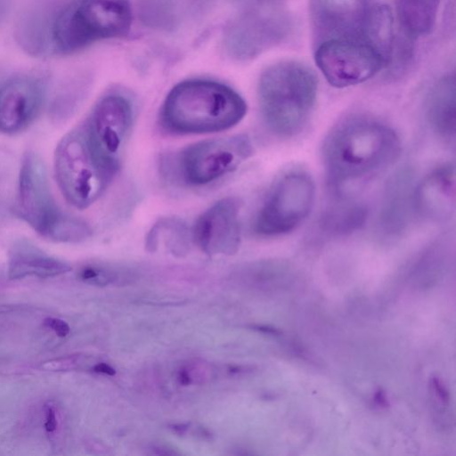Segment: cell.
Segmentation results:
<instances>
[{"label":"cell","instance_id":"6da1fadb","mask_svg":"<svg viewBox=\"0 0 456 456\" xmlns=\"http://www.w3.org/2000/svg\"><path fill=\"white\" fill-rule=\"evenodd\" d=\"M401 143L396 132L373 118L355 116L337 124L322 145V159L331 190L340 194L396 160Z\"/></svg>","mask_w":456,"mask_h":456},{"label":"cell","instance_id":"7a4b0ae2","mask_svg":"<svg viewBox=\"0 0 456 456\" xmlns=\"http://www.w3.org/2000/svg\"><path fill=\"white\" fill-rule=\"evenodd\" d=\"M246 112L245 101L228 86L209 79H190L168 93L159 121L168 133L206 134L232 127Z\"/></svg>","mask_w":456,"mask_h":456},{"label":"cell","instance_id":"3957f363","mask_svg":"<svg viewBox=\"0 0 456 456\" xmlns=\"http://www.w3.org/2000/svg\"><path fill=\"white\" fill-rule=\"evenodd\" d=\"M132 23L129 0H52L49 52L71 54L95 43L120 37Z\"/></svg>","mask_w":456,"mask_h":456},{"label":"cell","instance_id":"277c9868","mask_svg":"<svg viewBox=\"0 0 456 456\" xmlns=\"http://www.w3.org/2000/svg\"><path fill=\"white\" fill-rule=\"evenodd\" d=\"M317 92L316 75L305 64L284 61L269 66L257 89L265 123L279 136L298 134L311 116Z\"/></svg>","mask_w":456,"mask_h":456},{"label":"cell","instance_id":"5b68a950","mask_svg":"<svg viewBox=\"0 0 456 456\" xmlns=\"http://www.w3.org/2000/svg\"><path fill=\"white\" fill-rule=\"evenodd\" d=\"M315 45L327 40L362 42L385 57L393 48V17L376 0H310Z\"/></svg>","mask_w":456,"mask_h":456},{"label":"cell","instance_id":"8992f818","mask_svg":"<svg viewBox=\"0 0 456 456\" xmlns=\"http://www.w3.org/2000/svg\"><path fill=\"white\" fill-rule=\"evenodd\" d=\"M15 208L20 218L48 240L71 243L91 235L85 221L62 212L56 205L45 164L34 151H28L21 160Z\"/></svg>","mask_w":456,"mask_h":456},{"label":"cell","instance_id":"52a82bcc","mask_svg":"<svg viewBox=\"0 0 456 456\" xmlns=\"http://www.w3.org/2000/svg\"><path fill=\"white\" fill-rule=\"evenodd\" d=\"M235 13L227 23L223 45L227 54L248 61L282 42L291 29L286 0H233Z\"/></svg>","mask_w":456,"mask_h":456},{"label":"cell","instance_id":"ba28073f","mask_svg":"<svg viewBox=\"0 0 456 456\" xmlns=\"http://www.w3.org/2000/svg\"><path fill=\"white\" fill-rule=\"evenodd\" d=\"M54 175L65 200L79 209L94 204L115 175L95 156L85 130L69 132L59 142Z\"/></svg>","mask_w":456,"mask_h":456},{"label":"cell","instance_id":"9c48e42d","mask_svg":"<svg viewBox=\"0 0 456 456\" xmlns=\"http://www.w3.org/2000/svg\"><path fill=\"white\" fill-rule=\"evenodd\" d=\"M252 153L251 142L245 134L202 141L176 155L175 170L186 184L206 185L238 168Z\"/></svg>","mask_w":456,"mask_h":456},{"label":"cell","instance_id":"30bf717a","mask_svg":"<svg viewBox=\"0 0 456 456\" xmlns=\"http://www.w3.org/2000/svg\"><path fill=\"white\" fill-rule=\"evenodd\" d=\"M314 200V184L303 171L282 175L261 207L255 232L262 236H279L297 229L310 214Z\"/></svg>","mask_w":456,"mask_h":456},{"label":"cell","instance_id":"8fae6325","mask_svg":"<svg viewBox=\"0 0 456 456\" xmlns=\"http://www.w3.org/2000/svg\"><path fill=\"white\" fill-rule=\"evenodd\" d=\"M134 107L124 94L111 93L94 105L86 126L92 150L100 162L116 174L134 123Z\"/></svg>","mask_w":456,"mask_h":456},{"label":"cell","instance_id":"7c38bea8","mask_svg":"<svg viewBox=\"0 0 456 456\" xmlns=\"http://www.w3.org/2000/svg\"><path fill=\"white\" fill-rule=\"evenodd\" d=\"M314 59L326 80L338 88L365 82L388 63L370 45L345 40H327L316 45Z\"/></svg>","mask_w":456,"mask_h":456},{"label":"cell","instance_id":"4fadbf2b","mask_svg":"<svg viewBox=\"0 0 456 456\" xmlns=\"http://www.w3.org/2000/svg\"><path fill=\"white\" fill-rule=\"evenodd\" d=\"M240 202L228 197L205 210L196 220L191 235L195 244L208 255H232L240 246Z\"/></svg>","mask_w":456,"mask_h":456},{"label":"cell","instance_id":"5bb4252c","mask_svg":"<svg viewBox=\"0 0 456 456\" xmlns=\"http://www.w3.org/2000/svg\"><path fill=\"white\" fill-rule=\"evenodd\" d=\"M45 100V87L37 77L18 76L0 86V131L16 134L38 116Z\"/></svg>","mask_w":456,"mask_h":456},{"label":"cell","instance_id":"9a60e30c","mask_svg":"<svg viewBox=\"0 0 456 456\" xmlns=\"http://www.w3.org/2000/svg\"><path fill=\"white\" fill-rule=\"evenodd\" d=\"M414 172L403 167L387 180L379 216V229L388 238L403 235L408 229L415 210Z\"/></svg>","mask_w":456,"mask_h":456},{"label":"cell","instance_id":"2e32d148","mask_svg":"<svg viewBox=\"0 0 456 456\" xmlns=\"http://www.w3.org/2000/svg\"><path fill=\"white\" fill-rule=\"evenodd\" d=\"M455 206V168L444 164L428 174L416 185V214L431 219L444 220L453 212Z\"/></svg>","mask_w":456,"mask_h":456},{"label":"cell","instance_id":"e0dca14e","mask_svg":"<svg viewBox=\"0 0 456 456\" xmlns=\"http://www.w3.org/2000/svg\"><path fill=\"white\" fill-rule=\"evenodd\" d=\"M216 0H141L140 14L150 28L174 31L203 14Z\"/></svg>","mask_w":456,"mask_h":456},{"label":"cell","instance_id":"ac0fdd59","mask_svg":"<svg viewBox=\"0 0 456 456\" xmlns=\"http://www.w3.org/2000/svg\"><path fill=\"white\" fill-rule=\"evenodd\" d=\"M427 118L442 138L454 139L456 131V85L454 75L439 79L428 94Z\"/></svg>","mask_w":456,"mask_h":456},{"label":"cell","instance_id":"d6986e66","mask_svg":"<svg viewBox=\"0 0 456 456\" xmlns=\"http://www.w3.org/2000/svg\"><path fill=\"white\" fill-rule=\"evenodd\" d=\"M69 269L65 263L44 254L27 241H20L13 247L10 261V274L12 277L28 274L51 276Z\"/></svg>","mask_w":456,"mask_h":456},{"label":"cell","instance_id":"ffe728a7","mask_svg":"<svg viewBox=\"0 0 456 456\" xmlns=\"http://www.w3.org/2000/svg\"><path fill=\"white\" fill-rule=\"evenodd\" d=\"M403 30L411 37L431 32L436 23L440 0H394Z\"/></svg>","mask_w":456,"mask_h":456},{"label":"cell","instance_id":"44dd1931","mask_svg":"<svg viewBox=\"0 0 456 456\" xmlns=\"http://www.w3.org/2000/svg\"><path fill=\"white\" fill-rule=\"evenodd\" d=\"M367 218L368 209L363 204L343 201L327 208L320 224L329 234L347 235L360 230Z\"/></svg>","mask_w":456,"mask_h":456},{"label":"cell","instance_id":"7402d4cb","mask_svg":"<svg viewBox=\"0 0 456 456\" xmlns=\"http://www.w3.org/2000/svg\"><path fill=\"white\" fill-rule=\"evenodd\" d=\"M186 224L176 217L159 219L149 231L145 246L148 251H156L163 243L175 254H182L189 245L190 233Z\"/></svg>","mask_w":456,"mask_h":456},{"label":"cell","instance_id":"603a6c76","mask_svg":"<svg viewBox=\"0 0 456 456\" xmlns=\"http://www.w3.org/2000/svg\"><path fill=\"white\" fill-rule=\"evenodd\" d=\"M77 364V356H66L45 362L42 364V368L50 370H66L73 369Z\"/></svg>","mask_w":456,"mask_h":456},{"label":"cell","instance_id":"cb8c5ba5","mask_svg":"<svg viewBox=\"0 0 456 456\" xmlns=\"http://www.w3.org/2000/svg\"><path fill=\"white\" fill-rule=\"evenodd\" d=\"M43 324L52 329L61 338H64L69 333V326L63 320L48 317L44 320Z\"/></svg>","mask_w":456,"mask_h":456},{"label":"cell","instance_id":"d4e9b609","mask_svg":"<svg viewBox=\"0 0 456 456\" xmlns=\"http://www.w3.org/2000/svg\"><path fill=\"white\" fill-rule=\"evenodd\" d=\"M430 384L438 400L444 404L448 403L449 392L443 381L438 377L434 376L431 379Z\"/></svg>","mask_w":456,"mask_h":456},{"label":"cell","instance_id":"484cf974","mask_svg":"<svg viewBox=\"0 0 456 456\" xmlns=\"http://www.w3.org/2000/svg\"><path fill=\"white\" fill-rule=\"evenodd\" d=\"M45 428L47 433H53L57 428V419L55 410L51 404H46L45 406Z\"/></svg>","mask_w":456,"mask_h":456},{"label":"cell","instance_id":"4316f807","mask_svg":"<svg viewBox=\"0 0 456 456\" xmlns=\"http://www.w3.org/2000/svg\"><path fill=\"white\" fill-rule=\"evenodd\" d=\"M373 403L380 409L389 407L390 403L386 392L382 388H377L373 394Z\"/></svg>","mask_w":456,"mask_h":456},{"label":"cell","instance_id":"83f0119b","mask_svg":"<svg viewBox=\"0 0 456 456\" xmlns=\"http://www.w3.org/2000/svg\"><path fill=\"white\" fill-rule=\"evenodd\" d=\"M93 370L95 372L106 374L109 376H113L116 374L115 369L104 362L97 363L94 366Z\"/></svg>","mask_w":456,"mask_h":456},{"label":"cell","instance_id":"f1b7e54d","mask_svg":"<svg viewBox=\"0 0 456 456\" xmlns=\"http://www.w3.org/2000/svg\"><path fill=\"white\" fill-rule=\"evenodd\" d=\"M12 3V0H0V25L9 13Z\"/></svg>","mask_w":456,"mask_h":456},{"label":"cell","instance_id":"f546056e","mask_svg":"<svg viewBox=\"0 0 456 456\" xmlns=\"http://www.w3.org/2000/svg\"><path fill=\"white\" fill-rule=\"evenodd\" d=\"M177 379L181 385L187 386L191 383V377L188 370L182 369L177 375Z\"/></svg>","mask_w":456,"mask_h":456},{"label":"cell","instance_id":"4dcf8cb0","mask_svg":"<svg viewBox=\"0 0 456 456\" xmlns=\"http://www.w3.org/2000/svg\"><path fill=\"white\" fill-rule=\"evenodd\" d=\"M252 327L254 330H256L259 332L265 333V334H268V335L280 334V330L273 327H270V326H266V325H254Z\"/></svg>","mask_w":456,"mask_h":456},{"label":"cell","instance_id":"1f68e13d","mask_svg":"<svg viewBox=\"0 0 456 456\" xmlns=\"http://www.w3.org/2000/svg\"><path fill=\"white\" fill-rule=\"evenodd\" d=\"M175 433L178 435H184L188 430L187 424H174L170 428Z\"/></svg>","mask_w":456,"mask_h":456}]
</instances>
